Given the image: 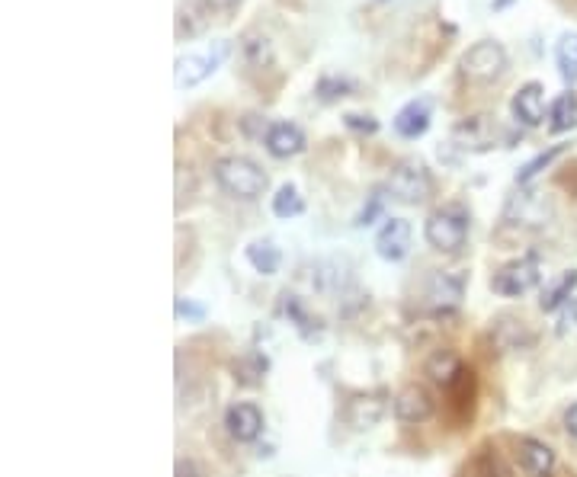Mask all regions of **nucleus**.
I'll return each mask as SVG.
<instances>
[{"mask_svg": "<svg viewBox=\"0 0 577 477\" xmlns=\"http://www.w3.org/2000/svg\"><path fill=\"white\" fill-rule=\"evenodd\" d=\"M215 183L225 189L228 196L244 199V202H254L267 193L270 177L257 161L244 154H228V157H218L215 161Z\"/></svg>", "mask_w": 577, "mask_h": 477, "instance_id": "obj_1", "label": "nucleus"}, {"mask_svg": "<svg viewBox=\"0 0 577 477\" xmlns=\"http://www.w3.org/2000/svg\"><path fill=\"white\" fill-rule=\"evenodd\" d=\"M424 237L433 250L459 253L469 241V212L462 205H443V209L430 212V218L424 221Z\"/></svg>", "mask_w": 577, "mask_h": 477, "instance_id": "obj_2", "label": "nucleus"}, {"mask_svg": "<svg viewBox=\"0 0 577 477\" xmlns=\"http://www.w3.org/2000/svg\"><path fill=\"white\" fill-rule=\"evenodd\" d=\"M507 71V52L501 42L481 39L459 58V74L469 84H491Z\"/></svg>", "mask_w": 577, "mask_h": 477, "instance_id": "obj_3", "label": "nucleus"}, {"mask_svg": "<svg viewBox=\"0 0 577 477\" xmlns=\"http://www.w3.org/2000/svg\"><path fill=\"white\" fill-rule=\"evenodd\" d=\"M388 193L392 199L404 202V205H420L427 202L433 193V180H430V170L420 164V161H401L392 167V177H388Z\"/></svg>", "mask_w": 577, "mask_h": 477, "instance_id": "obj_4", "label": "nucleus"}, {"mask_svg": "<svg viewBox=\"0 0 577 477\" xmlns=\"http://www.w3.org/2000/svg\"><path fill=\"white\" fill-rule=\"evenodd\" d=\"M539 260L536 257H520L510 260L507 266H501L491 279V289L504 298H520L526 292H533L539 285Z\"/></svg>", "mask_w": 577, "mask_h": 477, "instance_id": "obj_5", "label": "nucleus"}, {"mask_svg": "<svg viewBox=\"0 0 577 477\" xmlns=\"http://www.w3.org/2000/svg\"><path fill=\"white\" fill-rule=\"evenodd\" d=\"M225 55H228V42H215V49L202 52V55H183V58H177V65H174V84H177L180 90L202 84L206 77L215 74V68L222 65Z\"/></svg>", "mask_w": 577, "mask_h": 477, "instance_id": "obj_6", "label": "nucleus"}, {"mask_svg": "<svg viewBox=\"0 0 577 477\" xmlns=\"http://www.w3.org/2000/svg\"><path fill=\"white\" fill-rule=\"evenodd\" d=\"M501 138V129L491 116H469L452 129V141L465 151H491Z\"/></svg>", "mask_w": 577, "mask_h": 477, "instance_id": "obj_7", "label": "nucleus"}, {"mask_svg": "<svg viewBox=\"0 0 577 477\" xmlns=\"http://www.w3.org/2000/svg\"><path fill=\"white\" fill-rule=\"evenodd\" d=\"M510 113L520 125H526V129H539V125L545 122V87L539 81L523 84L517 93H513Z\"/></svg>", "mask_w": 577, "mask_h": 477, "instance_id": "obj_8", "label": "nucleus"}, {"mask_svg": "<svg viewBox=\"0 0 577 477\" xmlns=\"http://www.w3.org/2000/svg\"><path fill=\"white\" fill-rule=\"evenodd\" d=\"M411 221H404V218H388L382 231L376 234V253L382 260L388 263H398L408 257V250H411Z\"/></svg>", "mask_w": 577, "mask_h": 477, "instance_id": "obj_9", "label": "nucleus"}, {"mask_svg": "<svg viewBox=\"0 0 577 477\" xmlns=\"http://www.w3.org/2000/svg\"><path fill=\"white\" fill-rule=\"evenodd\" d=\"M392 407H395V417L401 423H427L436 410V401L424 385H408L395 397Z\"/></svg>", "mask_w": 577, "mask_h": 477, "instance_id": "obj_10", "label": "nucleus"}, {"mask_svg": "<svg viewBox=\"0 0 577 477\" xmlns=\"http://www.w3.org/2000/svg\"><path fill=\"white\" fill-rule=\"evenodd\" d=\"M225 426H228L231 439H238V442H254V439H260V433H263V413H260L257 404L241 401V404H235V407H228V413H225Z\"/></svg>", "mask_w": 577, "mask_h": 477, "instance_id": "obj_11", "label": "nucleus"}, {"mask_svg": "<svg viewBox=\"0 0 577 477\" xmlns=\"http://www.w3.org/2000/svg\"><path fill=\"white\" fill-rule=\"evenodd\" d=\"M517 452H520V468L529 477H552L555 474V452L545 442L526 436V439H520Z\"/></svg>", "mask_w": 577, "mask_h": 477, "instance_id": "obj_12", "label": "nucleus"}, {"mask_svg": "<svg viewBox=\"0 0 577 477\" xmlns=\"http://www.w3.org/2000/svg\"><path fill=\"white\" fill-rule=\"evenodd\" d=\"M267 151L273 157H295L305 151V132L295 122H273L267 129Z\"/></svg>", "mask_w": 577, "mask_h": 477, "instance_id": "obj_13", "label": "nucleus"}, {"mask_svg": "<svg viewBox=\"0 0 577 477\" xmlns=\"http://www.w3.org/2000/svg\"><path fill=\"white\" fill-rule=\"evenodd\" d=\"M430 103L427 100H411V103H404L398 109V116H395V132L401 138H420V135H427L430 129Z\"/></svg>", "mask_w": 577, "mask_h": 477, "instance_id": "obj_14", "label": "nucleus"}, {"mask_svg": "<svg viewBox=\"0 0 577 477\" xmlns=\"http://www.w3.org/2000/svg\"><path fill=\"white\" fill-rule=\"evenodd\" d=\"M427 375H430V381L433 385H440V388H456V381H462L465 372L462 369V362H459V356L456 353H449V349H440V353H433L430 359H427V369H424Z\"/></svg>", "mask_w": 577, "mask_h": 477, "instance_id": "obj_15", "label": "nucleus"}, {"mask_svg": "<svg viewBox=\"0 0 577 477\" xmlns=\"http://www.w3.org/2000/svg\"><path fill=\"white\" fill-rule=\"evenodd\" d=\"M385 417V397L382 394H360L347 407V423L353 429H372Z\"/></svg>", "mask_w": 577, "mask_h": 477, "instance_id": "obj_16", "label": "nucleus"}, {"mask_svg": "<svg viewBox=\"0 0 577 477\" xmlns=\"http://www.w3.org/2000/svg\"><path fill=\"white\" fill-rule=\"evenodd\" d=\"M574 289H577V269H568V273H561L549 289H542V298H539V308L545 314L552 311H561L574 298Z\"/></svg>", "mask_w": 577, "mask_h": 477, "instance_id": "obj_17", "label": "nucleus"}, {"mask_svg": "<svg viewBox=\"0 0 577 477\" xmlns=\"http://www.w3.org/2000/svg\"><path fill=\"white\" fill-rule=\"evenodd\" d=\"M465 292V279L462 276H449V273H440V276H433L430 282V289H427V298L433 301L436 308H452V305H459V298Z\"/></svg>", "mask_w": 577, "mask_h": 477, "instance_id": "obj_18", "label": "nucleus"}, {"mask_svg": "<svg viewBox=\"0 0 577 477\" xmlns=\"http://www.w3.org/2000/svg\"><path fill=\"white\" fill-rule=\"evenodd\" d=\"M241 55L251 68H270L273 65V45L267 36L257 33V29L241 36Z\"/></svg>", "mask_w": 577, "mask_h": 477, "instance_id": "obj_19", "label": "nucleus"}, {"mask_svg": "<svg viewBox=\"0 0 577 477\" xmlns=\"http://www.w3.org/2000/svg\"><path fill=\"white\" fill-rule=\"evenodd\" d=\"M549 119H552V122H549V129H552L555 135L574 129V125H577V93H574V90L561 93V97L552 103Z\"/></svg>", "mask_w": 577, "mask_h": 477, "instance_id": "obj_20", "label": "nucleus"}, {"mask_svg": "<svg viewBox=\"0 0 577 477\" xmlns=\"http://www.w3.org/2000/svg\"><path fill=\"white\" fill-rule=\"evenodd\" d=\"M244 253H247V263H251L260 276H273L279 269V247L273 241H251Z\"/></svg>", "mask_w": 577, "mask_h": 477, "instance_id": "obj_21", "label": "nucleus"}, {"mask_svg": "<svg viewBox=\"0 0 577 477\" xmlns=\"http://www.w3.org/2000/svg\"><path fill=\"white\" fill-rule=\"evenodd\" d=\"M555 61H558V71L565 77L568 84L577 81V33H565L555 49Z\"/></svg>", "mask_w": 577, "mask_h": 477, "instance_id": "obj_22", "label": "nucleus"}, {"mask_svg": "<svg viewBox=\"0 0 577 477\" xmlns=\"http://www.w3.org/2000/svg\"><path fill=\"white\" fill-rule=\"evenodd\" d=\"M305 212V199L299 196V189H295L292 183L279 186L276 196H273V215L276 218H295Z\"/></svg>", "mask_w": 577, "mask_h": 477, "instance_id": "obj_23", "label": "nucleus"}, {"mask_svg": "<svg viewBox=\"0 0 577 477\" xmlns=\"http://www.w3.org/2000/svg\"><path fill=\"white\" fill-rule=\"evenodd\" d=\"M568 151V145H552L549 151H542V154H536L533 157V161H529L520 173H517V183H529V180H533V177H539V173L542 170H549L555 161H558V157L561 154H565Z\"/></svg>", "mask_w": 577, "mask_h": 477, "instance_id": "obj_24", "label": "nucleus"}, {"mask_svg": "<svg viewBox=\"0 0 577 477\" xmlns=\"http://www.w3.org/2000/svg\"><path fill=\"white\" fill-rule=\"evenodd\" d=\"M475 474L478 477H513V471H510V465L507 461L497 455V452H491V449H485L478 455V461H475Z\"/></svg>", "mask_w": 577, "mask_h": 477, "instance_id": "obj_25", "label": "nucleus"}, {"mask_svg": "<svg viewBox=\"0 0 577 477\" xmlns=\"http://www.w3.org/2000/svg\"><path fill=\"white\" fill-rule=\"evenodd\" d=\"M196 10L193 7H180L177 10V39H190V36H199L202 26H206V20H193Z\"/></svg>", "mask_w": 577, "mask_h": 477, "instance_id": "obj_26", "label": "nucleus"}, {"mask_svg": "<svg viewBox=\"0 0 577 477\" xmlns=\"http://www.w3.org/2000/svg\"><path fill=\"white\" fill-rule=\"evenodd\" d=\"M343 122H347V129H353V132H366V135H372L379 129V122L372 119V116H356V113H350V116H343Z\"/></svg>", "mask_w": 577, "mask_h": 477, "instance_id": "obj_27", "label": "nucleus"}, {"mask_svg": "<svg viewBox=\"0 0 577 477\" xmlns=\"http://www.w3.org/2000/svg\"><path fill=\"white\" fill-rule=\"evenodd\" d=\"M574 327H577V298H571L568 305L561 308V314H558V333H568Z\"/></svg>", "mask_w": 577, "mask_h": 477, "instance_id": "obj_28", "label": "nucleus"}, {"mask_svg": "<svg viewBox=\"0 0 577 477\" xmlns=\"http://www.w3.org/2000/svg\"><path fill=\"white\" fill-rule=\"evenodd\" d=\"M174 311H177L180 321H183V317H190V321H202V317H206V311H202L199 305H193V301H186V298H177Z\"/></svg>", "mask_w": 577, "mask_h": 477, "instance_id": "obj_29", "label": "nucleus"}, {"mask_svg": "<svg viewBox=\"0 0 577 477\" xmlns=\"http://www.w3.org/2000/svg\"><path fill=\"white\" fill-rule=\"evenodd\" d=\"M382 212V193H379V189H376V193H372V202L366 205V209H363V215H360V221H356V225H372V221H376V215Z\"/></svg>", "mask_w": 577, "mask_h": 477, "instance_id": "obj_30", "label": "nucleus"}, {"mask_svg": "<svg viewBox=\"0 0 577 477\" xmlns=\"http://www.w3.org/2000/svg\"><path fill=\"white\" fill-rule=\"evenodd\" d=\"M199 4L206 10H235L241 0H199Z\"/></svg>", "mask_w": 577, "mask_h": 477, "instance_id": "obj_31", "label": "nucleus"}, {"mask_svg": "<svg viewBox=\"0 0 577 477\" xmlns=\"http://www.w3.org/2000/svg\"><path fill=\"white\" fill-rule=\"evenodd\" d=\"M177 477H202L196 461H177Z\"/></svg>", "mask_w": 577, "mask_h": 477, "instance_id": "obj_32", "label": "nucleus"}, {"mask_svg": "<svg viewBox=\"0 0 577 477\" xmlns=\"http://www.w3.org/2000/svg\"><path fill=\"white\" fill-rule=\"evenodd\" d=\"M565 429H568L571 439H577V404H571V407L565 410Z\"/></svg>", "mask_w": 577, "mask_h": 477, "instance_id": "obj_33", "label": "nucleus"}]
</instances>
